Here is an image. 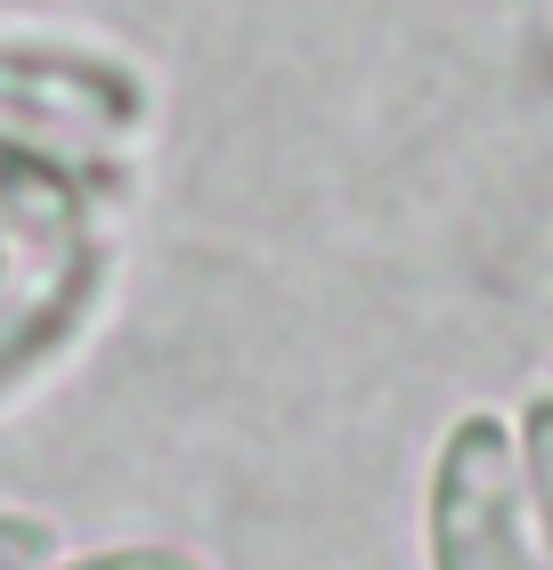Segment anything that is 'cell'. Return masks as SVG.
<instances>
[{"instance_id": "1", "label": "cell", "mask_w": 553, "mask_h": 570, "mask_svg": "<svg viewBox=\"0 0 553 570\" xmlns=\"http://www.w3.org/2000/svg\"><path fill=\"white\" fill-rule=\"evenodd\" d=\"M147 122V82L98 49H49L0 33V147L49 164H107Z\"/></svg>"}, {"instance_id": "2", "label": "cell", "mask_w": 553, "mask_h": 570, "mask_svg": "<svg viewBox=\"0 0 553 570\" xmlns=\"http://www.w3.org/2000/svg\"><path fill=\"white\" fill-rule=\"evenodd\" d=\"M424 547H432V570H545L530 481H521V432L505 416L472 407L447 424L432 456Z\"/></svg>"}, {"instance_id": "3", "label": "cell", "mask_w": 553, "mask_h": 570, "mask_svg": "<svg viewBox=\"0 0 553 570\" xmlns=\"http://www.w3.org/2000/svg\"><path fill=\"white\" fill-rule=\"evenodd\" d=\"M521 481H530V522H537V547H545V570H553V392H530L521 400Z\"/></svg>"}, {"instance_id": "4", "label": "cell", "mask_w": 553, "mask_h": 570, "mask_svg": "<svg viewBox=\"0 0 553 570\" xmlns=\"http://www.w3.org/2000/svg\"><path fill=\"white\" fill-rule=\"evenodd\" d=\"M49 570H213L204 554L188 547H155V538H139V547H98V554H58Z\"/></svg>"}, {"instance_id": "5", "label": "cell", "mask_w": 553, "mask_h": 570, "mask_svg": "<svg viewBox=\"0 0 553 570\" xmlns=\"http://www.w3.org/2000/svg\"><path fill=\"white\" fill-rule=\"evenodd\" d=\"M58 562V530L41 513H0V570H49Z\"/></svg>"}]
</instances>
